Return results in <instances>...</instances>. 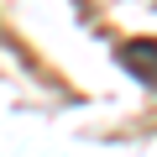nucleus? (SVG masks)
Instances as JSON below:
<instances>
[{
  "label": "nucleus",
  "instance_id": "1",
  "mask_svg": "<svg viewBox=\"0 0 157 157\" xmlns=\"http://www.w3.org/2000/svg\"><path fill=\"white\" fill-rule=\"evenodd\" d=\"M115 63L136 78L141 89H157V42H147V37L121 42V47H115Z\"/></svg>",
  "mask_w": 157,
  "mask_h": 157
}]
</instances>
